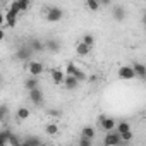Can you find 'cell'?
Instances as JSON below:
<instances>
[{
  "label": "cell",
  "mask_w": 146,
  "mask_h": 146,
  "mask_svg": "<svg viewBox=\"0 0 146 146\" xmlns=\"http://www.w3.org/2000/svg\"><path fill=\"white\" fill-rule=\"evenodd\" d=\"M62 17H64V11L60 7H48L45 12V19L48 23H58Z\"/></svg>",
  "instance_id": "6da1fadb"
},
{
  "label": "cell",
  "mask_w": 146,
  "mask_h": 146,
  "mask_svg": "<svg viewBox=\"0 0 146 146\" xmlns=\"http://www.w3.org/2000/svg\"><path fill=\"white\" fill-rule=\"evenodd\" d=\"M119 78L124 79V81H131L136 78V72H134V67L132 65H122L119 69Z\"/></svg>",
  "instance_id": "7a4b0ae2"
},
{
  "label": "cell",
  "mask_w": 146,
  "mask_h": 146,
  "mask_svg": "<svg viewBox=\"0 0 146 146\" xmlns=\"http://www.w3.org/2000/svg\"><path fill=\"white\" fill-rule=\"evenodd\" d=\"M26 69H28V72H29V76H35V78H38V76H41L43 74V64L41 62H36V60H33V62H29L28 65H26Z\"/></svg>",
  "instance_id": "3957f363"
},
{
  "label": "cell",
  "mask_w": 146,
  "mask_h": 146,
  "mask_svg": "<svg viewBox=\"0 0 146 146\" xmlns=\"http://www.w3.org/2000/svg\"><path fill=\"white\" fill-rule=\"evenodd\" d=\"M98 124H100V127H102L103 131H107V132H108V131H113L115 125H117L115 120H113L112 117H107V115H100V117H98Z\"/></svg>",
  "instance_id": "277c9868"
},
{
  "label": "cell",
  "mask_w": 146,
  "mask_h": 146,
  "mask_svg": "<svg viewBox=\"0 0 146 146\" xmlns=\"http://www.w3.org/2000/svg\"><path fill=\"white\" fill-rule=\"evenodd\" d=\"M122 141H124L122 136H120L119 132H113V131H108L107 136L103 137V144H105V146H110V144H120Z\"/></svg>",
  "instance_id": "5b68a950"
},
{
  "label": "cell",
  "mask_w": 146,
  "mask_h": 146,
  "mask_svg": "<svg viewBox=\"0 0 146 146\" xmlns=\"http://www.w3.org/2000/svg\"><path fill=\"white\" fill-rule=\"evenodd\" d=\"M31 55H33V48H31L29 45L21 46V48H17V52H16V58H19V60H23V62H28V60L31 58Z\"/></svg>",
  "instance_id": "8992f818"
},
{
  "label": "cell",
  "mask_w": 146,
  "mask_h": 146,
  "mask_svg": "<svg viewBox=\"0 0 146 146\" xmlns=\"http://www.w3.org/2000/svg\"><path fill=\"white\" fill-rule=\"evenodd\" d=\"M29 98H31V102H33L35 105H43V93H41L40 88L31 90V91H29Z\"/></svg>",
  "instance_id": "52a82bcc"
},
{
  "label": "cell",
  "mask_w": 146,
  "mask_h": 146,
  "mask_svg": "<svg viewBox=\"0 0 146 146\" xmlns=\"http://www.w3.org/2000/svg\"><path fill=\"white\" fill-rule=\"evenodd\" d=\"M64 84H65V88H67L69 91H74V90L79 86V79H78L76 76H65Z\"/></svg>",
  "instance_id": "ba28073f"
},
{
  "label": "cell",
  "mask_w": 146,
  "mask_h": 146,
  "mask_svg": "<svg viewBox=\"0 0 146 146\" xmlns=\"http://www.w3.org/2000/svg\"><path fill=\"white\" fill-rule=\"evenodd\" d=\"M91 48L93 46H90V45H86L84 41H79L78 45H76V53L79 55V57H86L90 52H91Z\"/></svg>",
  "instance_id": "9c48e42d"
},
{
  "label": "cell",
  "mask_w": 146,
  "mask_h": 146,
  "mask_svg": "<svg viewBox=\"0 0 146 146\" xmlns=\"http://www.w3.org/2000/svg\"><path fill=\"white\" fill-rule=\"evenodd\" d=\"M65 76H67V74H64V70H60V69H53V70H52V81H53L55 84H62L64 79H65Z\"/></svg>",
  "instance_id": "30bf717a"
},
{
  "label": "cell",
  "mask_w": 146,
  "mask_h": 146,
  "mask_svg": "<svg viewBox=\"0 0 146 146\" xmlns=\"http://www.w3.org/2000/svg\"><path fill=\"white\" fill-rule=\"evenodd\" d=\"M112 16H113V19L115 21H124L125 19V9L124 7H120V5H115L113 9H112Z\"/></svg>",
  "instance_id": "8fae6325"
},
{
  "label": "cell",
  "mask_w": 146,
  "mask_h": 146,
  "mask_svg": "<svg viewBox=\"0 0 146 146\" xmlns=\"http://www.w3.org/2000/svg\"><path fill=\"white\" fill-rule=\"evenodd\" d=\"M45 45H46V50L52 52V53H58L60 48H62V45H60L58 40H48V41H45Z\"/></svg>",
  "instance_id": "7c38bea8"
},
{
  "label": "cell",
  "mask_w": 146,
  "mask_h": 146,
  "mask_svg": "<svg viewBox=\"0 0 146 146\" xmlns=\"http://www.w3.org/2000/svg\"><path fill=\"white\" fill-rule=\"evenodd\" d=\"M4 21H5V24H7L9 28H14L16 23H17V14L12 12V11H7V14L4 16Z\"/></svg>",
  "instance_id": "4fadbf2b"
},
{
  "label": "cell",
  "mask_w": 146,
  "mask_h": 146,
  "mask_svg": "<svg viewBox=\"0 0 146 146\" xmlns=\"http://www.w3.org/2000/svg\"><path fill=\"white\" fill-rule=\"evenodd\" d=\"M132 67H134V72H136V78H139V79H146V65H144V64L136 62Z\"/></svg>",
  "instance_id": "5bb4252c"
},
{
  "label": "cell",
  "mask_w": 146,
  "mask_h": 146,
  "mask_svg": "<svg viewBox=\"0 0 146 146\" xmlns=\"http://www.w3.org/2000/svg\"><path fill=\"white\" fill-rule=\"evenodd\" d=\"M24 88H26L28 91H31V90H35V88H40V83H38V79H36L35 76H31V78H28V79L24 81Z\"/></svg>",
  "instance_id": "9a60e30c"
},
{
  "label": "cell",
  "mask_w": 146,
  "mask_h": 146,
  "mask_svg": "<svg viewBox=\"0 0 146 146\" xmlns=\"http://www.w3.org/2000/svg\"><path fill=\"white\" fill-rule=\"evenodd\" d=\"M29 46L33 48V52H43V50H46V45L43 41H40V40H31Z\"/></svg>",
  "instance_id": "2e32d148"
},
{
  "label": "cell",
  "mask_w": 146,
  "mask_h": 146,
  "mask_svg": "<svg viewBox=\"0 0 146 146\" xmlns=\"http://www.w3.org/2000/svg\"><path fill=\"white\" fill-rule=\"evenodd\" d=\"M29 115H31V112H29V108H26V107H21V108H17V112H16V117H17L19 120H26V119H29Z\"/></svg>",
  "instance_id": "e0dca14e"
},
{
  "label": "cell",
  "mask_w": 146,
  "mask_h": 146,
  "mask_svg": "<svg viewBox=\"0 0 146 146\" xmlns=\"http://www.w3.org/2000/svg\"><path fill=\"white\" fill-rule=\"evenodd\" d=\"M131 131V125H129V122H125V120H122V122H119L117 124V132L122 136L124 132H129Z\"/></svg>",
  "instance_id": "ac0fdd59"
},
{
  "label": "cell",
  "mask_w": 146,
  "mask_h": 146,
  "mask_svg": "<svg viewBox=\"0 0 146 146\" xmlns=\"http://www.w3.org/2000/svg\"><path fill=\"white\" fill-rule=\"evenodd\" d=\"M45 132H46L48 136H55V134L58 132V125H57L55 122H52V124H46V125H45Z\"/></svg>",
  "instance_id": "d6986e66"
},
{
  "label": "cell",
  "mask_w": 146,
  "mask_h": 146,
  "mask_svg": "<svg viewBox=\"0 0 146 146\" xmlns=\"http://www.w3.org/2000/svg\"><path fill=\"white\" fill-rule=\"evenodd\" d=\"M78 69H79V67H78L74 62H69V64L65 65V74H67V76H74Z\"/></svg>",
  "instance_id": "ffe728a7"
},
{
  "label": "cell",
  "mask_w": 146,
  "mask_h": 146,
  "mask_svg": "<svg viewBox=\"0 0 146 146\" xmlns=\"http://www.w3.org/2000/svg\"><path fill=\"white\" fill-rule=\"evenodd\" d=\"M86 5H88V9H90V11H93V12H96V11L100 9V5H102V2H100V0H86Z\"/></svg>",
  "instance_id": "44dd1931"
},
{
  "label": "cell",
  "mask_w": 146,
  "mask_h": 146,
  "mask_svg": "<svg viewBox=\"0 0 146 146\" xmlns=\"http://www.w3.org/2000/svg\"><path fill=\"white\" fill-rule=\"evenodd\" d=\"M41 141L38 137H28L26 141H23V146H40Z\"/></svg>",
  "instance_id": "7402d4cb"
},
{
  "label": "cell",
  "mask_w": 146,
  "mask_h": 146,
  "mask_svg": "<svg viewBox=\"0 0 146 146\" xmlns=\"http://www.w3.org/2000/svg\"><path fill=\"white\" fill-rule=\"evenodd\" d=\"M81 134L83 136H86V137H95V129L91 127V125H86V127H83V131H81Z\"/></svg>",
  "instance_id": "603a6c76"
},
{
  "label": "cell",
  "mask_w": 146,
  "mask_h": 146,
  "mask_svg": "<svg viewBox=\"0 0 146 146\" xmlns=\"http://www.w3.org/2000/svg\"><path fill=\"white\" fill-rule=\"evenodd\" d=\"M83 41H84L86 45H90V46H93V45H95V36L88 33V35H84V36H83Z\"/></svg>",
  "instance_id": "cb8c5ba5"
},
{
  "label": "cell",
  "mask_w": 146,
  "mask_h": 146,
  "mask_svg": "<svg viewBox=\"0 0 146 146\" xmlns=\"http://www.w3.org/2000/svg\"><path fill=\"white\" fill-rule=\"evenodd\" d=\"M74 76H76L79 81H86V79H88V74H86L84 70H81V69H78V70H76V74H74Z\"/></svg>",
  "instance_id": "d4e9b609"
},
{
  "label": "cell",
  "mask_w": 146,
  "mask_h": 146,
  "mask_svg": "<svg viewBox=\"0 0 146 146\" xmlns=\"http://www.w3.org/2000/svg\"><path fill=\"white\" fill-rule=\"evenodd\" d=\"M91 143H93L91 137H86V136L81 134V139H79V144H81V146H91Z\"/></svg>",
  "instance_id": "484cf974"
},
{
  "label": "cell",
  "mask_w": 146,
  "mask_h": 146,
  "mask_svg": "<svg viewBox=\"0 0 146 146\" xmlns=\"http://www.w3.org/2000/svg\"><path fill=\"white\" fill-rule=\"evenodd\" d=\"M17 2H19V5H21V11H28L31 0H17Z\"/></svg>",
  "instance_id": "4316f807"
},
{
  "label": "cell",
  "mask_w": 146,
  "mask_h": 146,
  "mask_svg": "<svg viewBox=\"0 0 146 146\" xmlns=\"http://www.w3.org/2000/svg\"><path fill=\"white\" fill-rule=\"evenodd\" d=\"M122 139H124V141H131V139H132V132H131V131H129V132H124V134H122Z\"/></svg>",
  "instance_id": "83f0119b"
},
{
  "label": "cell",
  "mask_w": 146,
  "mask_h": 146,
  "mask_svg": "<svg viewBox=\"0 0 146 146\" xmlns=\"http://www.w3.org/2000/svg\"><path fill=\"white\" fill-rule=\"evenodd\" d=\"M5 115H7V107L4 105L2 107V112H0V119H5Z\"/></svg>",
  "instance_id": "f1b7e54d"
},
{
  "label": "cell",
  "mask_w": 146,
  "mask_h": 146,
  "mask_svg": "<svg viewBox=\"0 0 146 146\" xmlns=\"http://www.w3.org/2000/svg\"><path fill=\"white\" fill-rule=\"evenodd\" d=\"M88 79H90L91 83H95V81H98V76H88Z\"/></svg>",
  "instance_id": "f546056e"
},
{
  "label": "cell",
  "mask_w": 146,
  "mask_h": 146,
  "mask_svg": "<svg viewBox=\"0 0 146 146\" xmlns=\"http://www.w3.org/2000/svg\"><path fill=\"white\" fill-rule=\"evenodd\" d=\"M100 2H102V5H110L112 0H100Z\"/></svg>",
  "instance_id": "4dcf8cb0"
},
{
  "label": "cell",
  "mask_w": 146,
  "mask_h": 146,
  "mask_svg": "<svg viewBox=\"0 0 146 146\" xmlns=\"http://www.w3.org/2000/svg\"><path fill=\"white\" fill-rule=\"evenodd\" d=\"M143 24H144V28H146V12H144V16H143Z\"/></svg>",
  "instance_id": "1f68e13d"
}]
</instances>
